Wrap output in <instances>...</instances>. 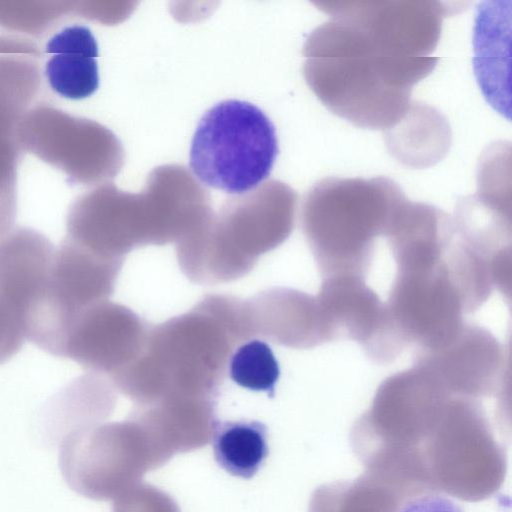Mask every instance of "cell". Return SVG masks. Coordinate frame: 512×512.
<instances>
[{
	"label": "cell",
	"mask_w": 512,
	"mask_h": 512,
	"mask_svg": "<svg viewBox=\"0 0 512 512\" xmlns=\"http://www.w3.org/2000/svg\"><path fill=\"white\" fill-rule=\"evenodd\" d=\"M68 1H0V27L40 36L73 13Z\"/></svg>",
	"instance_id": "obj_15"
},
{
	"label": "cell",
	"mask_w": 512,
	"mask_h": 512,
	"mask_svg": "<svg viewBox=\"0 0 512 512\" xmlns=\"http://www.w3.org/2000/svg\"><path fill=\"white\" fill-rule=\"evenodd\" d=\"M40 59L34 43L0 36V236L17 213L18 127L39 92Z\"/></svg>",
	"instance_id": "obj_7"
},
{
	"label": "cell",
	"mask_w": 512,
	"mask_h": 512,
	"mask_svg": "<svg viewBox=\"0 0 512 512\" xmlns=\"http://www.w3.org/2000/svg\"><path fill=\"white\" fill-rule=\"evenodd\" d=\"M148 333L141 320L126 307L102 301L77 318L68 334L63 357L92 373L112 377L138 357Z\"/></svg>",
	"instance_id": "obj_8"
},
{
	"label": "cell",
	"mask_w": 512,
	"mask_h": 512,
	"mask_svg": "<svg viewBox=\"0 0 512 512\" xmlns=\"http://www.w3.org/2000/svg\"><path fill=\"white\" fill-rule=\"evenodd\" d=\"M130 417L145 430L163 463L175 454L206 446L219 423L215 399L182 395L138 405Z\"/></svg>",
	"instance_id": "obj_10"
},
{
	"label": "cell",
	"mask_w": 512,
	"mask_h": 512,
	"mask_svg": "<svg viewBox=\"0 0 512 512\" xmlns=\"http://www.w3.org/2000/svg\"><path fill=\"white\" fill-rule=\"evenodd\" d=\"M229 376L240 387L272 397L280 368L269 345L254 339L240 345L230 356Z\"/></svg>",
	"instance_id": "obj_14"
},
{
	"label": "cell",
	"mask_w": 512,
	"mask_h": 512,
	"mask_svg": "<svg viewBox=\"0 0 512 512\" xmlns=\"http://www.w3.org/2000/svg\"><path fill=\"white\" fill-rule=\"evenodd\" d=\"M45 54L49 59L44 74L57 95L82 100L97 91L98 44L87 26L75 24L60 30L47 41Z\"/></svg>",
	"instance_id": "obj_12"
},
{
	"label": "cell",
	"mask_w": 512,
	"mask_h": 512,
	"mask_svg": "<svg viewBox=\"0 0 512 512\" xmlns=\"http://www.w3.org/2000/svg\"><path fill=\"white\" fill-rule=\"evenodd\" d=\"M22 151L61 170L73 184H91L112 173L113 138L99 124L47 104L25 114L18 127Z\"/></svg>",
	"instance_id": "obj_6"
},
{
	"label": "cell",
	"mask_w": 512,
	"mask_h": 512,
	"mask_svg": "<svg viewBox=\"0 0 512 512\" xmlns=\"http://www.w3.org/2000/svg\"><path fill=\"white\" fill-rule=\"evenodd\" d=\"M25 339L20 317L0 300V365L18 353Z\"/></svg>",
	"instance_id": "obj_17"
},
{
	"label": "cell",
	"mask_w": 512,
	"mask_h": 512,
	"mask_svg": "<svg viewBox=\"0 0 512 512\" xmlns=\"http://www.w3.org/2000/svg\"><path fill=\"white\" fill-rule=\"evenodd\" d=\"M330 19L307 39L306 81L333 114L372 130L408 114L414 85L435 69L405 17L385 1H324Z\"/></svg>",
	"instance_id": "obj_1"
},
{
	"label": "cell",
	"mask_w": 512,
	"mask_h": 512,
	"mask_svg": "<svg viewBox=\"0 0 512 512\" xmlns=\"http://www.w3.org/2000/svg\"><path fill=\"white\" fill-rule=\"evenodd\" d=\"M55 250L45 235L31 228H12L0 236V300L23 326L45 295Z\"/></svg>",
	"instance_id": "obj_9"
},
{
	"label": "cell",
	"mask_w": 512,
	"mask_h": 512,
	"mask_svg": "<svg viewBox=\"0 0 512 512\" xmlns=\"http://www.w3.org/2000/svg\"><path fill=\"white\" fill-rule=\"evenodd\" d=\"M405 199L387 177L318 181L305 199L303 227L322 268L334 274L355 271Z\"/></svg>",
	"instance_id": "obj_3"
},
{
	"label": "cell",
	"mask_w": 512,
	"mask_h": 512,
	"mask_svg": "<svg viewBox=\"0 0 512 512\" xmlns=\"http://www.w3.org/2000/svg\"><path fill=\"white\" fill-rule=\"evenodd\" d=\"M162 465L146 432L130 416L72 430L60 450V468L68 485L98 501L116 499Z\"/></svg>",
	"instance_id": "obj_5"
},
{
	"label": "cell",
	"mask_w": 512,
	"mask_h": 512,
	"mask_svg": "<svg viewBox=\"0 0 512 512\" xmlns=\"http://www.w3.org/2000/svg\"><path fill=\"white\" fill-rule=\"evenodd\" d=\"M244 340L219 296L149 331L138 357L120 371L119 390L138 405L169 395L215 399L232 343Z\"/></svg>",
	"instance_id": "obj_2"
},
{
	"label": "cell",
	"mask_w": 512,
	"mask_h": 512,
	"mask_svg": "<svg viewBox=\"0 0 512 512\" xmlns=\"http://www.w3.org/2000/svg\"><path fill=\"white\" fill-rule=\"evenodd\" d=\"M211 441L218 465L243 479L258 472L269 452L267 427L255 420L218 423Z\"/></svg>",
	"instance_id": "obj_13"
},
{
	"label": "cell",
	"mask_w": 512,
	"mask_h": 512,
	"mask_svg": "<svg viewBox=\"0 0 512 512\" xmlns=\"http://www.w3.org/2000/svg\"><path fill=\"white\" fill-rule=\"evenodd\" d=\"M112 512H181L165 491L140 481L113 500Z\"/></svg>",
	"instance_id": "obj_16"
},
{
	"label": "cell",
	"mask_w": 512,
	"mask_h": 512,
	"mask_svg": "<svg viewBox=\"0 0 512 512\" xmlns=\"http://www.w3.org/2000/svg\"><path fill=\"white\" fill-rule=\"evenodd\" d=\"M278 153L270 118L254 104L229 99L215 104L199 120L189 166L202 184L244 194L269 177Z\"/></svg>",
	"instance_id": "obj_4"
},
{
	"label": "cell",
	"mask_w": 512,
	"mask_h": 512,
	"mask_svg": "<svg viewBox=\"0 0 512 512\" xmlns=\"http://www.w3.org/2000/svg\"><path fill=\"white\" fill-rule=\"evenodd\" d=\"M397 512H463L450 498L440 494H424L405 502Z\"/></svg>",
	"instance_id": "obj_18"
},
{
	"label": "cell",
	"mask_w": 512,
	"mask_h": 512,
	"mask_svg": "<svg viewBox=\"0 0 512 512\" xmlns=\"http://www.w3.org/2000/svg\"><path fill=\"white\" fill-rule=\"evenodd\" d=\"M254 334L290 347H309L334 338L318 299L273 289L246 302Z\"/></svg>",
	"instance_id": "obj_11"
}]
</instances>
